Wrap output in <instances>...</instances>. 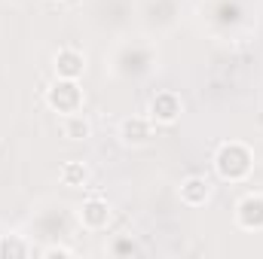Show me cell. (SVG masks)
Listing matches in <instances>:
<instances>
[{
    "label": "cell",
    "instance_id": "6da1fadb",
    "mask_svg": "<svg viewBox=\"0 0 263 259\" xmlns=\"http://www.w3.org/2000/svg\"><path fill=\"white\" fill-rule=\"evenodd\" d=\"M214 171L227 183H242L254 171V149L242 140H227L214 153Z\"/></svg>",
    "mask_w": 263,
    "mask_h": 259
},
{
    "label": "cell",
    "instance_id": "7a4b0ae2",
    "mask_svg": "<svg viewBox=\"0 0 263 259\" xmlns=\"http://www.w3.org/2000/svg\"><path fill=\"white\" fill-rule=\"evenodd\" d=\"M46 104H49V110H55L62 116L83 110V85H80V79L55 76V82L46 89Z\"/></svg>",
    "mask_w": 263,
    "mask_h": 259
},
{
    "label": "cell",
    "instance_id": "3957f363",
    "mask_svg": "<svg viewBox=\"0 0 263 259\" xmlns=\"http://www.w3.org/2000/svg\"><path fill=\"white\" fill-rule=\"evenodd\" d=\"M184 113V104H181V95L172 92V89H162L150 98V107H147V116L156 122V125H175Z\"/></svg>",
    "mask_w": 263,
    "mask_h": 259
},
{
    "label": "cell",
    "instance_id": "277c9868",
    "mask_svg": "<svg viewBox=\"0 0 263 259\" xmlns=\"http://www.w3.org/2000/svg\"><path fill=\"white\" fill-rule=\"evenodd\" d=\"M153 134H156V122L150 116H126L120 122V140L126 146H135V149L147 146L153 140Z\"/></svg>",
    "mask_w": 263,
    "mask_h": 259
},
{
    "label": "cell",
    "instance_id": "5b68a950",
    "mask_svg": "<svg viewBox=\"0 0 263 259\" xmlns=\"http://www.w3.org/2000/svg\"><path fill=\"white\" fill-rule=\"evenodd\" d=\"M236 223L245 232H263V192H248L239 198Z\"/></svg>",
    "mask_w": 263,
    "mask_h": 259
},
{
    "label": "cell",
    "instance_id": "8992f818",
    "mask_svg": "<svg viewBox=\"0 0 263 259\" xmlns=\"http://www.w3.org/2000/svg\"><path fill=\"white\" fill-rule=\"evenodd\" d=\"M80 223H83V229H89V232H101V229H107V223H110V204L101 198V195H92V198H86L83 204H80Z\"/></svg>",
    "mask_w": 263,
    "mask_h": 259
},
{
    "label": "cell",
    "instance_id": "52a82bcc",
    "mask_svg": "<svg viewBox=\"0 0 263 259\" xmlns=\"http://www.w3.org/2000/svg\"><path fill=\"white\" fill-rule=\"evenodd\" d=\"M52 67H55V76H62V79H80L86 73V55L77 46H65L55 52Z\"/></svg>",
    "mask_w": 263,
    "mask_h": 259
},
{
    "label": "cell",
    "instance_id": "ba28073f",
    "mask_svg": "<svg viewBox=\"0 0 263 259\" xmlns=\"http://www.w3.org/2000/svg\"><path fill=\"white\" fill-rule=\"evenodd\" d=\"M208 198H211V180L208 177L190 174L181 180V201L187 207H202V204H208Z\"/></svg>",
    "mask_w": 263,
    "mask_h": 259
},
{
    "label": "cell",
    "instance_id": "9c48e42d",
    "mask_svg": "<svg viewBox=\"0 0 263 259\" xmlns=\"http://www.w3.org/2000/svg\"><path fill=\"white\" fill-rule=\"evenodd\" d=\"M59 180L65 183L67 189H80V186H86V180H89V165L80 162V159H70V162L62 165Z\"/></svg>",
    "mask_w": 263,
    "mask_h": 259
},
{
    "label": "cell",
    "instance_id": "30bf717a",
    "mask_svg": "<svg viewBox=\"0 0 263 259\" xmlns=\"http://www.w3.org/2000/svg\"><path fill=\"white\" fill-rule=\"evenodd\" d=\"M62 134H65L67 140H86V137H92L89 116H83L80 110L77 113H67L65 119H62Z\"/></svg>",
    "mask_w": 263,
    "mask_h": 259
},
{
    "label": "cell",
    "instance_id": "8fae6325",
    "mask_svg": "<svg viewBox=\"0 0 263 259\" xmlns=\"http://www.w3.org/2000/svg\"><path fill=\"white\" fill-rule=\"evenodd\" d=\"M31 253V247L22 241V235H0V256L3 259H22Z\"/></svg>",
    "mask_w": 263,
    "mask_h": 259
},
{
    "label": "cell",
    "instance_id": "7c38bea8",
    "mask_svg": "<svg viewBox=\"0 0 263 259\" xmlns=\"http://www.w3.org/2000/svg\"><path fill=\"white\" fill-rule=\"evenodd\" d=\"M110 253L114 256H132V253H138V244L132 238H120V241L110 244Z\"/></svg>",
    "mask_w": 263,
    "mask_h": 259
},
{
    "label": "cell",
    "instance_id": "4fadbf2b",
    "mask_svg": "<svg viewBox=\"0 0 263 259\" xmlns=\"http://www.w3.org/2000/svg\"><path fill=\"white\" fill-rule=\"evenodd\" d=\"M43 256H46V259H55V256H73V250H70V247H65V244H52V247H46V250H43Z\"/></svg>",
    "mask_w": 263,
    "mask_h": 259
}]
</instances>
